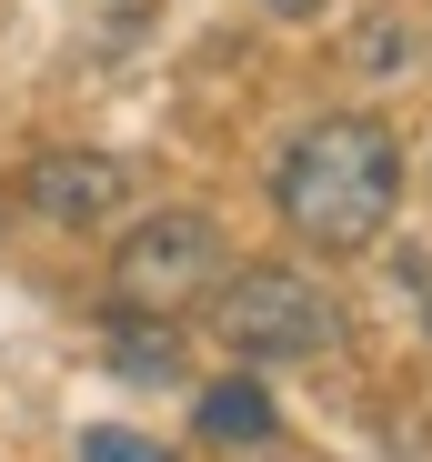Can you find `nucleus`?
I'll list each match as a JSON object with an SVG mask.
<instances>
[{
	"instance_id": "6e6552de",
	"label": "nucleus",
	"mask_w": 432,
	"mask_h": 462,
	"mask_svg": "<svg viewBox=\"0 0 432 462\" xmlns=\"http://www.w3.org/2000/svg\"><path fill=\"white\" fill-rule=\"evenodd\" d=\"M81 462H171V452H161V442H141V432H111V422H101V432H81Z\"/></svg>"
},
{
	"instance_id": "7ed1b4c3",
	"label": "nucleus",
	"mask_w": 432,
	"mask_h": 462,
	"mask_svg": "<svg viewBox=\"0 0 432 462\" xmlns=\"http://www.w3.org/2000/svg\"><path fill=\"white\" fill-rule=\"evenodd\" d=\"M232 272L222 252V231H211L201 211H152V221H131V242L111 252V291H121V312H191V301H211V282Z\"/></svg>"
},
{
	"instance_id": "20e7f679",
	"label": "nucleus",
	"mask_w": 432,
	"mask_h": 462,
	"mask_svg": "<svg viewBox=\"0 0 432 462\" xmlns=\"http://www.w3.org/2000/svg\"><path fill=\"white\" fill-rule=\"evenodd\" d=\"M21 201H31L51 231H101V221L131 201V171L111 162V151H41V162L21 171Z\"/></svg>"
},
{
	"instance_id": "f257e3e1",
	"label": "nucleus",
	"mask_w": 432,
	"mask_h": 462,
	"mask_svg": "<svg viewBox=\"0 0 432 462\" xmlns=\"http://www.w3.org/2000/svg\"><path fill=\"white\" fill-rule=\"evenodd\" d=\"M271 201H281V221H292L312 252H363L402 211V151L363 111H322L292 151H281Z\"/></svg>"
},
{
	"instance_id": "39448f33",
	"label": "nucleus",
	"mask_w": 432,
	"mask_h": 462,
	"mask_svg": "<svg viewBox=\"0 0 432 462\" xmlns=\"http://www.w3.org/2000/svg\"><path fill=\"white\" fill-rule=\"evenodd\" d=\"M191 422H201V442H271V393L262 382H211Z\"/></svg>"
},
{
	"instance_id": "1a4fd4ad",
	"label": "nucleus",
	"mask_w": 432,
	"mask_h": 462,
	"mask_svg": "<svg viewBox=\"0 0 432 462\" xmlns=\"http://www.w3.org/2000/svg\"><path fill=\"white\" fill-rule=\"evenodd\" d=\"M271 11H281V21H312V11H322V0H271Z\"/></svg>"
},
{
	"instance_id": "423d86ee",
	"label": "nucleus",
	"mask_w": 432,
	"mask_h": 462,
	"mask_svg": "<svg viewBox=\"0 0 432 462\" xmlns=\"http://www.w3.org/2000/svg\"><path fill=\"white\" fill-rule=\"evenodd\" d=\"M111 372H121V382H171V372H181L171 322H152V312H121V322H111Z\"/></svg>"
},
{
	"instance_id": "0eeeda50",
	"label": "nucleus",
	"mask_w": 432,
	"mask_h": 462,
	"mask_svg": "<svg viewBox=\"0 0 432 462\" xmlns=\"http://www.w3.org/2000/svg\"><path fill=\"white\" fill-rule=\"evenodd\" d=\"M352 60H363V70H412V60H422V31H412V21H392V11H372V21H363V41H352Z\"/></svg>"
},
{
	"instance_id": "f03ea898",
	"label": "nucleus",
	"mask_w": 432,
	"mask_h": 462,
	"mask_svg": "<svg viewBox=\"0 0 432 462\" xmlns=\"http://www.w3.org/2000/svg\"><path fill=\"white\" fill-rule=\"evenodd\" d=\"M211 332L242 362H322L342 342V301L312 272H292V262H242L211 291Z\"/></svg>"
}]
</instances>
